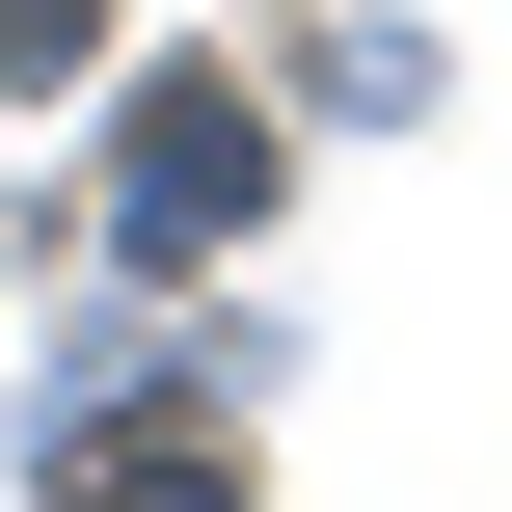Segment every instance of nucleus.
Segmentation results:
<instances>
[{
  "label": "nucleus",
  "instance_id": "obj_1",
  "mask_svg": "<svg viewBox=\"0 0 512 512\" xmlns=\"http://www.w3.org/2000/svg\"><path fill=\"white\" fill-rule=\"evenodd\" d=\"M108 216H135V270H216L243 216H270V108L189 54V81H135V162H108Z\"/></svg>",
  "mask_w": 512,
  "mask_h": 512
},
{
  "label": "nucleus",
  "instance_id": "obj_2",
  "mask_svg": "<svg viewBox=\"0 0 512 512\" xmlns=\"http://www.w3.org/2000/svg\"><path fill=\"white\" fill-rule=\"evenodd\" d=\"M81 512H243V486H216L189 432H135V459H108V486H81Z\"/></svg>",
  "mask_w": 512,
  "mask_h": 512
},
{
  "label": "nucleus",
  "instance_id": "obj_3",
  "mask_svg": "<svg viewBox=\"0 0 512 512\" xmlns=\"http://www.w3.org/2000/svg\"><path fill=\"white\" fill-rule=\"evenodd\" d=\"M27 81H81V0H0V108H27Z\"/></svg>",
  "mask_w": 512,
  "mask_h": 512
}]
</instances>
